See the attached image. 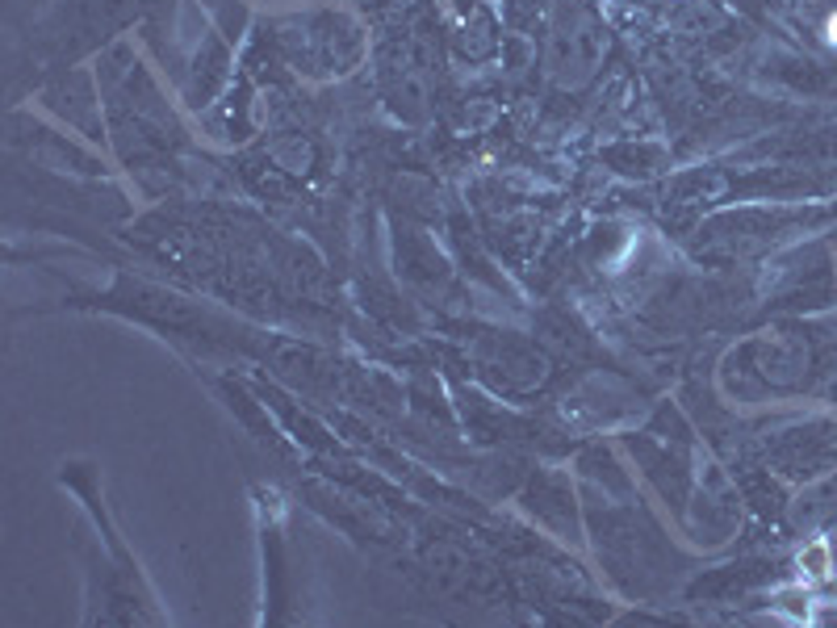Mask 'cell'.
<instances>
[{"instance_id": "cell-1", "label": "cell", "mask_w": 837, "mask_h": 628, "mask_svg": "<svg viewBox=\"0 0 837 628\" xmlns=\"http://www.w3.org/2000/svg\"><path fill=\"white\" fill-rule=\"evenodd\" d=\"M800 562H808V566H812V574H825V570H829V557H825V545H812V549H808L804 557H800Z\"/></svg>"}]
</instances>
